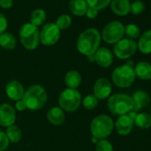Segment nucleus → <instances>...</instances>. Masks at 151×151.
I'll use <instances>...</instances> for the list:
<instances>
[{
    "mask_svg": "<svg viewBox=\"0 0 151 151\" xmlns=\"http://www.w3.org/2000/svg\"><path fill=\"white\" fill-rule=\"evenodd\" d=\"M114 128V122L107 115H100L94 117L91 123V132L93 137L99 140L104 139L112 132Z\"/></svg>",
    "mask_w": 151,
    "mask_h": 151,
    "instance_id": "obj_4",
    "label": "nucleus"
},
{
    "mask_svg": "<svg viewBox=\"0 0 151 151\" xmlns=\"http://www.w3.org/2000/svg\"><path fill=\"white\" fill-rule=\"evenodd\" d=\"M81 94L76 89L67 88L61 92L59 97V104L62 110L74 112L81 104Z\"/></svg>",
    "mask_w": 151,
    "mask_h": 151,
    "instance_id": "obj_5",
    "label": "nucleus"
},
{
    "mask_svg": "<svg viewBox=\"0 0 151 151\" xmlns=\"http://www.w3.org/2000/svg\"><path fill=\"white\" fill-rule=\"evenodd\" d=\"M0 46L6 50H13L16 46V38L11 33H3L0 35Z\"/></svg>",
    "mask_w": 151,
    "mask_h": 151,
    "instance_id": "obj_23",
    "label": "nucleus"
},
{
    "mask_svg": "<svg viewBox=\"0 0 151 151\" xmlns=\"http://www.w3.org/2000/svg\"><path fill=\"white\" fill-rule=\"evenodd\" d=\"M124 34L128 37V38L135 39L140 36V29L135 24H128L124 27Z\"/></svg>",
    "mask_w": 151,
    "mask_h": 151,
    "instance_id": "obj_28",
    "label": "nucleus"
},
{
    "mask_svg": "<svg viewBox=\"0 0 151 151\" xmlns=\"http://www.w3.org/2000/svg\"><path fill=\"white\" fill-rule=\"evenodd\" d=\"M72 23V19L69 15L68 14H61L60 15L57 20H56V26L59 28L60 30H63V29H68Z\"/></svg>",
    "mask_w": 151,
    "mask_h": 151,
    "instance_id": "obj_27",
    "label": "nucleus"
},
{
    "mask_svg": "<svg viewBox=\"0 0 151 151\" xmlns=\"http://www.w3.org/2000/svg\"><path fill=\"white\" fill-rule=\"evenodd\" d=\"M86 1L89 7L99 11L107 7L110 4L111 0H86Z\"/></svg>",
    "mask_w": 151,
    "mask_h": 151,
    "instance_id": "obj_29",
    "label": "nucleus"
},
{
    "mask_svg": "<svg viewBox=\"0 0 151 151\" xmlns=\"http://www.w3.org/2000/svg\"><path fill=\"white\" fill-rule=\"evenodd\" d=\"M87 57H88V58H87V60H88L89 61H91V62H93V61H95V57H94V54L88 55Z\"/></svg>",
    "mask_w": 151,
    "mask_h": 151,
    "instance_id": "obj_38",
    "label": "nucleus"
},
{
    "mask_svg": "<svg viewBox=\"0 0 151 151\" xmlns=\"http://www.w3.org/2000/svg\"><path fill=\"white\" fill-rule=\"evenodd\" d=\"M20 39L22 45L28 50L36 49L40 42L39 30L30 22L25 23L20 29Z\"/></svg>",
    "mask_w": 151,
    "mask_h": 151,
    "instance_id": "obj_6",
    "label": "nucleus"
},
{
    "mask_svg": "<svg viewBox=\"0 0 151 151\" xmlns=\"http://www.w3.org/2000/svg\"><path fill=\"white\" fill-rule=\"evenodd\" d=\"M47 119L51 124L54 125H60L63 124L65 120V115H64L63 110L60 108L53 107L48 110Z\"/></svg>",
    "mask_w": 151,
    "mask_h": 151,
    "instance_id": "obj_20",
    "label": "nucleus"
},
{
    "mask_svg": "<svg viewBox=\"0 0 151 151\" xmlns=\"http://www.w3.org/2000/svg\"><path fill=\"white\" fill-rule=\"evenodd\" d=\"M135 77L133 68L127 64L116 68L112 73V80L114 84L121 88L129 87L134 82Z\"/></svg>",
    "mask_w": 151,
    "mask_h": 151,
    "instance_id": "obj_7",
    "label": "nucleus"
},
{
    "mask_svg": "<svg viewBox=\"0 0 151 151\" xmlns=\"http://www.w3.org/2000/svg\"><path fill=\"white\" fill-rule=\"evenodd\" d=\"M96 151H113V147L109 140L105 139H101L97 143Z\"/></svg>",
    "mask_w": 151,
    "mask_h": 151,
    "instance_id": "obj_32",
    "label": "nucleus"
},
{
    "mask_svg": "<svg viewBox=\"0 0 151 151\" xmlns=\"http://www.w3.org/2000/svg\"><path fill=\"white\" fill-rule=\"evenodd\" d=\"M68 8L72 14L76 16H83L86 15L87 12L88 5L86 0H70Z\"/></svg>",
    "mask_w": 151,
    "mask_h": 151,
    "instance_id": "obj_18",
    "label": "nucleus"
},
{
    "mask_svg": "<svg viewBox=\"0 0 151 151\" xmlns=\"http://www.w3.org/2000/svg\"><path fill=\"white\" fill-rule=\"evenodd\" d=\"M0 6L4 9H8L13 6V0H0Z\"/></svg>",
    "mask_w": 151,
    "mask_h": 151,
    "instance_id": "obj_36",
    "label": "nucleus"
},
{
    "mask_svg": "<svg viewBox=\"0 0 151 151\" xmlns=\"http://www.w3.org/2000/svg\"><path fill=\"white\" fill-rule=\"evenodd\" d=\"M115 126L119 134L126 135L131 132L133 126V121L128 116V115H122L116 121Z\"/></svg>",
    "mask_w": 151,
    "mask_h": 151,
    "instance_id": "obj_16",
    "label": "nucleus"
},
{
    "mask_svg": "<svg viewBox=\"0 0 151 151\" xmlns=\"http://www.w3.org/2000/svg\"><path fill=\"white\" fill-rule=\"evenodd\" d=\"M16 120V114L14 108L8 104L4 103L0 106V125L9 127L14 124Z\"/></svg>",
    "mask_w": 151,
    "mask_h": 151,
    "instance_id": "obj_11",
    "label": "nucleus"
},
{
    "mask_svg": "<svg viewBox=\"0 0 151 151\" xmlns=\"http://www.w3.org/2000/svg\"><path fill=\"white\" fill-rule=\"evenodd\" d=\"M15 109L19 111H24L26 109H27V106L25 104V102L23 101V100H20V101H17L16 103H15Z\"/></svg>",
    "mask_w": 151,
    "mask_h": 151,
    "instance_id": "obj_37",
    "label": "nucleus"
},
{
    "mask_svg": "<svg viewBox=\"0 0 151 151\" xmlns=\"http://www.w3.org/2000/svg\"><path fill=\"white\" fill-rule=\"evenodd\" d=\"M46 19V14L43 9H36L30 14V23L35 26H40Z\"/></svg>",
    "mask_w": 151,
    "mask_h": 151,
    "instance_id": "obj_25",
    "label": "nucleus"
},
{
    "mask_svg": "<svg viewBox=\"0 0 151 151\" xmlns=\"http://www.w3.org/2000/svg\"><path fill=\"white\" fill-rule=\"evenodd\" d=\"M6 95L13 101H20L24 95V88L19 81H12L6 87Z\"/></svg>",
    "mask_w": 151,
    "mask_h": 151,
    "instance_id": "obj_14",
    "label": "nucleus"
},
{
    "mask_svg": "<svg viewBox=\"0 0 151 151\" xmlns=\"http://www.w3.org/2000/svg\"><path fill=\"white\" fill-rule=\"evenodd\" d=\"M133 102L131 96L123 93H116L109 97L108 109L114 115H125L132 110Z\"/></svg>",
    "mask_w": 151,
    "mask_h": 151,
    "instance_id": "obj_3",
    "label": "nucleus"
},
{
    "mask_svg": "<svg viewBox=\"0 0 151 151\" xmlns=\"http://www.w3.org/2000/svg\"><path fill=\"white\" fill-rule=\"evenodd\" d=\"M60 37V30L56 26L55 23H47L45 24L41 31H39L40 42L44 45H53L58 42Z\"/></svg>",
    "mask_w": 151,
    "mask_h": 151,
    "instance_id": "obj_9",
    "label": "nucleus"
},
{
    "mask_svg": "<svg viewBox=\"0 0 151 151\" xmlns=\"http://www.w3.org/2000/svg\"><path fill=\"white\" fill-rule=\"evenodd\" d=\"M124 36V26L117 21L108 23L102 30V38L108 44H116Z\"/></svg>",
    "mask_w": 151,
    "mask_h": 151,
    "instance_id": "obj_8",
    "label": "nucleus"
},
{
    "mask_svg": "<svg viewBox=\"0 0 151 151\" xmlns=\"http://www.w3.org/2000/svg\"><path fill=\"white\" fill-rule=\"evenodd\" d=\"M6 136L9 139V141H12L13 143H17L22 139V131L20 128L16 125H11L7 127L6 129Z\"/></svg>",
    "mask_w": 151,
    "mask_h": 151,
    "instance_id": "obj_26",
    "label": "nucleus"
},
{
    "mask_svg": "<svg viewBox=\"0 0 151 151\" xmlns=\"http://www.w3.org/2000/svg\"><path fill=\"white\" fill-rule=\"evenodd\" d=\"M134 69L135 76L142 80H150L151 79V64L148 62H139L138 63Z\"/></svg>",
    "mask_w": 151,
    "mask_h": 151,
    "instance_id": "obj_19",
    "label": "nucleus"
},
{
    "mask_svg": "<svg viewBox=\"0 0 151 151\" xmlns=\"http://www.w3.org/2000/svg\"><path fill=\"white\" fill-rule=\"evenodd\" d=\"M94 57H95V61L97 62V64L102 68H108L113 62V54L106 47L99 48L95 52Z\"/></svg>",
    "mask_w": 151,
    "mask_h": 151,
    "instance_id": "obj_13",
    "label": "nucleus"
},
{
    "mask_svg": "<svg viewBox=\"0 0 151 151\" xmlns=\"http://www.w3.org/2000/svg\"><path fill=\"white\" fill-rule=\"evenodd\" d=\"M133 123L141 129H147L151 126V117L147 113H139L136 115Z\"/></svg>",
    "mask_w": 151,
    "mask_h": 151,
    "instance_id": "obj_24",
    "label": "nucleus"
},
{
    "mask_svg": "<svg viewBox=\"0 0 151 151\" xmlns=\"http://www.w3.org/2000/svg\"><path fill=\"white\" fill-rule=\"evenodd\" d=\"M112 91L111 84L107 78H99L93 86V95L98 100H104L108 98Z\"/></svg>",
    "mask_w": 151,
    "mask_h": 151,
    "instance_id": "obj_12",
    "label": "nucleus"
},
{
    "mask_svg": "<svg viewBox=\"0 0 151 151\" xmlns=\"http://www.w3.org/2000/svg\"><path fill=\"white\" fill-rule=\"evenodd\" d=\"M92 141H93V143H98L99 139H96L95 137H93V138H92Z\"/></svg>",
    "mask_w": 151,
    "mask_h": 151,
    "instance_id": "obj_39",
    "label": "nucleus"
},
{
    "mask_svg": "<svg viewBox=\"0 0 151 151\" xmlns=\"http://www.w3.org/2000/svg\"><path fill=\"white\" fill-rule=\"evenodd\" d=\"M98 105V99L93 94H89L83 100V106L86 109L92 110Z\"/></svg>",
    "mask_w": 151,
    "mask_h": 151,
    "instance_id": "obj_30",
    "label": "nucleus"
},
{
    "mask_svg": "<svg viewBox=\"0 0 151 151\" xmlns=\"http://www.w3.org/2000/svg\"><path fill=\"white\" fill-rule=\"evenodd\" d=\"M111 10L118 16H124L130 13L131 3L129 0H111Z\"/></svg>",
    "mask_w": 151,
    "mask_h": 151,
    "instance_id": "obj_17",
    "label": "nucleus"
},
{
    "mask_svg": "<svg viewBox=\"0 0 151 151\" xmlns=\"http://www.w3.org/2000/svg\"><path fill=\"white\" fill-rule=\"evenodd\" d=\"M101 38V34L96 29H87L79 35L77 41V48L84 55L94 54L99 49Z\"/></svg>",
    "mask_w": 151,
    "mask_h": 151,
    "instance_id": "obj_1",
    "label": "nucleus"
},
{
    "mask_svg": "<svg viewBox=\"0 0 151 151\" xmlns=\"http://www.w3.org/2000/svg\"><path fill=\"white\" fill-rule=\"evenodd\" d=\"M136 50H137L136 42L130 38H122L120 41L116 43L114 46L115 55L122 60L132 56L135 53Z\"/></svg>",
    "mask_w": 151,
    "mask_h": 151,
    "instance_id": "obj_10",
    "label": "nucleus"
},
{
    "mask_svg": "<svg viewBox=\"0 0 151 151\" xmlns=\"http://www.w3.org/2000/svg\"><path fill=\"white\" fill-rule=\"evenodd\" d=\"M27 109L31 110L40 109L47 101L46 91L39 85H34L30 86L22 97Z\"/></svg>",
    "mask_w": 151,
    "mask_h": 151,
    "instance_id": "obj_2",
    "label": "nucleus"
},
{
    "mask_svg": "<svg viewBox=\"0 0 151 151\" xmlns=\"http://www.w3.org/2000/svg\"><path fill=\"white\" fill-rule=\"evenodd\" d=\"M138 48L142 53H151V29L145 31L138 42Z\"/></svg>",
    "mask_w": 151,
    "mask_h": 151,
    "instance_id": "obj_22",
    "label": "nucleus"
},
{
    "mask_svg": "<svg viewBox=\"0 0 151 151\" xmlns=\"http://www.w3.org/2000/svg\"><path fill=\"white\" fill-rule=\"evenodd\" d=\"M150 117H151V109H150Z\"/></svg>",
    "mask_w": 151,
    "mask_h": 151,
    "instance_id": "obj_40",
    "label": "nucleus"
},
{
    "mask_svg": "<svg viewBox=\"0 0 151 151\" xmlns=\"http://www.w3.org/2000/svg\"><path fill=\"white\" fill-rule=\"evenodd\" d=\"M133 107L132 111H138L144 107H147L150 103V97L149 95L144 91H137L133 93L132 97Z\"/></svg>",
    "mask_w": 151,
    "mask_h": 151,
    "instance_id": "obj_15",
    "label": "nucleus"
},
{
    "mask_svg": "<svg viewBox=\"0 0 151 151\" xmlns=\"http://www.w3.org/2000/svg\"><path fill=\"white\" fill-rule=\"evenodd\" d=\"M7 25H8V22H7L6 16L3 14L0 13V35L5 33V31L7 29Z\"/></svg>",
    "mask_w": 151,
    "mask_h": 151,
    "instance_id": "obj_34",
    "label": "nucleus"
},
{
    "mask_svg": "<svg viewBox=\"0 0 151 151\" xmlns=\"http://www.w3.org/2000/svg\"><path fill=\"white\" fill-rule=\"evenodd\" d=\"M82 82V77L78 71L71 70L68 71L65 76V84L68 88L76 89L78 88Z\"/></svg>",
    "mask_w": 151,
    "mask_h": 151,
    "instance_id": "obj_21",
    "label": "nucleus"
},
{
    "mask_svg": "<svg viewBox=\"0 0 151 151\" xmlns=\"http://www.w3.org/2000/svg\"><path fill=\"white\" fill-rule=\"evenodd\" d=\"M86 16L89 18V19H95L98 15V11L92 8V7H89L88 6V9H87V12H86Z\"/></svg>",
    "mask_w": 151,
    "mask_h": 151,
    "instance_id": "obj_35",
    "label": "nucleus"
},
{
    "mask_svg": "<svg viewBox=\"0 0 151 151\" xmlns=\"http://www.w3.org/2000/svg\"><path fill=\"white\" fill-rule=\"evenodd\" d=\"M144 10H145V5L143 2L140 1V0H137V1L131 4L130 12L134 15L140 14Z\"/></svg>",
    "mask_w": 151,
    "mask_h": 151,
    "instance_id": "obj_31",
    "label": "nucleus"
},
{
    "mask_svg": "<svg viewBox=\"0 0 151 151\" xmlns=\"http://www.w3.org/2000/svg\"><path fill=\"white\" fill-rule=\"evenodd\" d=\"M9 146V139L4 132L0 131V151L6 150Z\"/></svg>",
    "mask_w": 151,
    "mask_h": 151,
    "instance_id": "obj_33",
    "label": "nucleus"
}]
</instances>
